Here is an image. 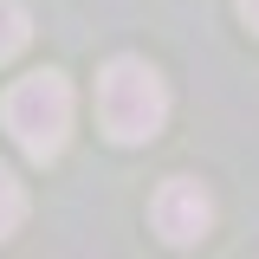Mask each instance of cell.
<instances>
[{
    "instance_id": "1",
    "label": "cell",
    "mask_w": 259,
    "mask_h": 259,
    "mask_svg": "<svg viewBox=\"0 0 259 259\" xmlns=\"http://www.w3.org/2000/svg\"><path fill=\"white\" fill-rule=\"evenodd\" d=\"M97 123L117 143H149L168 123V84L149 59H110L97 71Z\"/></svg>"
},
{
    "instance_id": "2",
    "label": "cell",
    "mask_w": 259,
    "mask_h": 259,
    "mask_svg": "<svg viewBox=\"0 0 259 259\" xmlns=\"http://www.w3.org/2000/svg\"><path fill=\"white\" fill-rule=\"evenodd\" d=\"M0 117H7L13 143H20L32 162H52L65 149V136H71V84H65L59 71H32V78H20V84L7 91Z\"/></svg>"
},
{
    "instance_id": "3",
    "label": "cell",
    "mask_w": 259,
    "mask_h": 259,
    "mask_svg": "<svg viewBox=\"0 0 259 259\" xmlns=\"http://www.w3.org/2000/svg\"><path fill=\"white\" fill-rule=\"evenodd\" d=\"M149 221H156V233L168 240V246H194V240H207V227H214V201H207L201 182L175 175V182H162V188H156Z\"/></svg>"
},
{
    "instance_id": "4",
    "label": "cell",
    "mask_w": 259,
    "mask_h": 259,
    "mask_svg": "<svg viewBox=\"0 0 259 259\" xmlns=\"http://www.w3.org/2000/svg\"><path fill=\"white\" fill-rule=\"evenodd\" d=\"M26 39H32L26 7H20V0H0V65L13 59V52H26Z\"/></svg>"
},
{
    "instance_id": "5",
    "label": "cell",
    "mask_w": 259,
    "mask_h": 259,
    "mask_svg": "<svg viewBox=\"0 0 259 259\" xmlns=\"http://www.w3.org/2000/svg\"><path fill=\"white\" fill-rule=\"evenodd\" d=\"M20 221H26V188H20V182L0 168V240H7V233H13Z\"/></svg>"
},
{
    "instance_id": "6",
    "label": "cell",
    "mask_w": 259,
    "mask_h": 259,
    "mask_svg": "<svg viewBox=\"0 0 259 259\" xmlns=\"http://www.w3.org/2000/svg\"><path fill=\"white\" fill-rule=\"evenodd\" d=\"M240 20H246V26L259 32V0H240Z\"/></svg>"
}]
</instances>
